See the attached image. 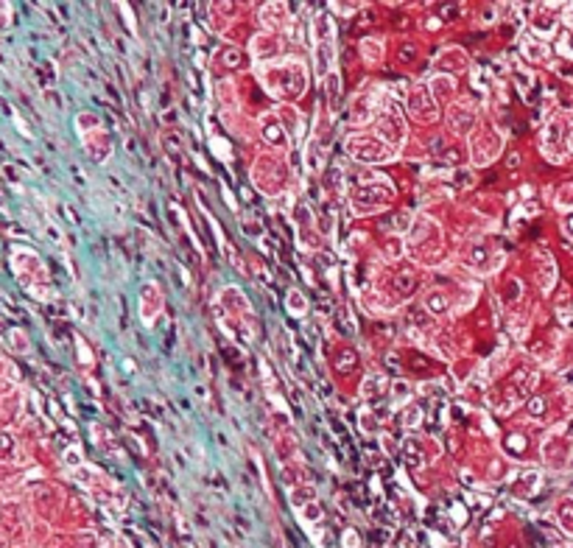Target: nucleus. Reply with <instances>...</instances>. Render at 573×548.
I'll use <instances>...</instances> for the list:
<instances>
[{
  "mask_svg": "<svg viewBox=\"0 0 573 548\" xmlns=\"http://www.w3.org/2000/svg\"><path fill=\"white\" fill-rule=\"evenodd\" d=\"M364 53H367V59L369 62H375L378 56H381V42H375V39H364Z\"/></svg>",
  "mask_w": 573,
  "mask_h": 548,
  "instance_id": "nucleus-1",
  "label": "nucleus"
},
{
  "mask_svg": "<svg viewBox=\"0 0 573 548\" xmlns=\"http://www.w3.org/2000/svg\"><path fill=\"white\" fill-rule=\"evenodd\" d=\"M0 450H11V439L6 434H0Z\"/></svg>",
  "mask_w": 573,
  "mask_h": 548,
  "instance_id": "nucleus-2",
  "label": "nucleus"
},
{
  "mask_svg": "<svg viewBox=\"0 0 573 548\" xmlns=\"http://www.w3.org/2000/svg\"><path fill=\"white\" fill-rule=\"evenodd\" d=\"M347 546H350V548H358V537H353V532L347 534Z\"/></svg>",
  "mask_w": 573,
  "mask_h": 548,
  "instance_id": "nucleus-3",
  "label": "nucleus"
},
{
  "mask_svg": "<svg viewBox=\"0 0 573 548\" xmlns=\"http://www.w3.org/2000/svg\"><path fill=\"white\" fill-rule=\"evenodd\" d=\"M568 20H571V22H573V8H571V14H568Z\"/></svg>",
  "mask_w": 573,
  "mask_h": 548,
  "instance_id": "nucleus-4",
  "label": "nucleus"
}]
</instances>
